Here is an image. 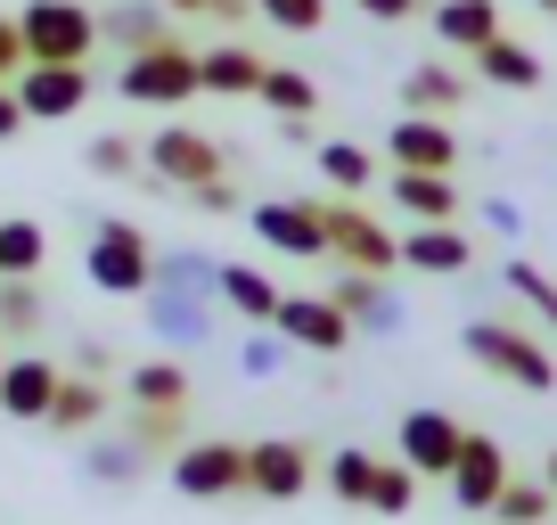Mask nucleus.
Returning <instances> with one entry per match:
<instances>
[{
    "label": "nucleus",
    "mask_w": 557,
    "mask_h": 525,
    "mask_svg": "<svg viewBox=\"0 0 557 525\" xmlns=\"http://www.w3.org/2000/svg\"><path fill=\"white\" fill-rule=\"evenodd\" d=\"M17 34H25V66H90L99 9H83V0H25Z\"/></svg>",
    "instance_id": "f257e3e1"
},
{
    "label": "nucleus",
    "mask_w": 557,
    "mask_h": 525,
    "mask_svg": "<svg viewBox=\"0 0 557 525\" xmlns=\"http://www.w3.org/2000/svg\"><path fill=\"white\" fill-rule=\"evenodd\" d=\"M83 280L99 288V296H148V280H157V246H148V230L139 222H90V246H83Z\"/></svg>",
    "instance_id": "f03ea898"
},
{
    "label": "nucleus",
    "mask_w": 557,
    "mask_h": 525,
    "mask_svg": "<svg viewBox=\"0 0 557 525\" xmlns=\"http://www.w3.org/2000/svg\"><path fill=\"white\" fill-rule=\"evenodd\" d=\"M468 362L475 369H492V378H508V386H524V394H549L557 386V362H549V345H541L533 329H517V320H468Z\"/></svg>",
    "instance_id": "7ed1b4c3"
},
{
    "label": "nucleus",
    "mask_w": 557,
    "mask_h": 525,
    "mask_svg": "<svg viewBox=\"0 0 557 525\" xmlns=\"http://www.w3.org/2000/svg\"><path fill=\"white\" fill-rule=\"evenodd\" d=\"M139 157H148V181H164V190H181V197L230 173V148L213 141V132H197V123H164V132H148Z\"/></svg>",
    "instance_id": "20e7f679"
},
{
    "label": "nucleus",
    "mask_w": 557,
    "mask_h": 525,
    "mask_svg": "<svg viewBox=\"0 0 557 525\" xmlns=\"http://www.w3.org/2000/svg\"><path fill=\"white\" fill-rule=\"evenodd\" d=\"M320 230H329L336 271H377V280H385V271L401 262V239L361 206V197H320Z\"/></svg>",
    "instance_id": "39448f33"
},
{
    "label": "nucleus",
    "mask_w": 557,
    "mask_h": 525,
    "mask_svg": "<svg viewBox=\"0 0 557 525\" xmlns=\"http://www.w3.org/2000/svg\"><path fill=\"white\" fill-rule=\"evenodd\" d=\"M173 492L181 501H246V443L238 436H197L173 452Z\"/></svg>",
    "instance_id": "423d86ee"
},
{
    "label": "nucleus",
    "mask_w": 557,
    "mask_h": 525,
    "mask_svg": "<svg viewBox=\"0 0 557 525\" xmlns=\"http://www.w3.org/2000/svg\"><path fill=\"white\" fill-rule=\"evenodd\" d=\"M115 90L132 107H189L197 90V50L189 41H164V50H139V58H123V74H115Z\"/></svg>",
    "instance_id": "0eeeda50"
},
{
    "label": "nucleus",
    "mask_w": 557,
    "mask_h": 525,
    "mask_svg": "<svg viewBox=\"0 0 557 525\" xmlns=\"http://www.w3.org/2000/svg\"><path fill=\"white\" fill-rule=\"evenodd\" d=\"M312 492V452L296 436L246 443V501H304Z\"/></svg>",
    "instance_id": "6e6552de"
},
{
    "label": "nucleus",
    "mask_w": 557,
    "mask_h": 525,
    "mask_svg": "<svg viewBox=\"0 0 557 525\" xmlns=\"http://www.w3.org/2000/svg\"><path fill=\"white\" fill-rule=\"evenodd\" d=\"M500 485H508V452H500V436H475V427H468V443H459L451 476H443V492H451V509H468V517H492V501H500Z\"/></svg>",
    "instance_id": "1a4fd4ad"
},
{
    "label": "nucleus",
    "mask_w": 557,
    "mask_h": 525,
    "mask_svg": "<svg viewBox=\"0 0 557 525\" xmlns=\"http://www.w3.org/2000/svg\"><path fill=\"white\" fill-rule=\"evenodd\" d=\"M246 222H255V239L271 246V255H296V262H320V255H329V230H320V206H312V197H262Z\"/></svg>",
    "instance_id": "9d476101"
},
{
    "label": "nucleus",
    "mask_w": 557,
    "mask_h": 525,
    "mask_svg": "<svg viewBox=\"0 0 557 525\" xmlns=\"http://www.w3.org/2000/svg\"><path fill=\"white\" fill-rule=\"evenodd\" d=\"M459 443H468V427H459L451 411H401V427H394V460L418 468V476H435V485L451 476Z\"/></svg>",
    "instance_id": "9b49d317"
},
{
    "label": "nucleus",
    "mask_w": 557,
    "mask_h": 525,
    "mask_svg": "<svg viewBox=\"0 0 557 525\" xmlns=\"http://www.w3.org/2000/svg\"><path fill=\"white\" fill-rule=\"evenodd\" d=\"M9 90H17L25 123H66L90 107V66H25Z\"/></svg>",
    "instance_id": "f8f14e48"
},
{
    "label": "nucleus",
    "mask_w": 557,
    "mask_h": 525,
    "mask_svg": "<svg viewBox=\"0 0 557 525\" xmlns=\"http://www.w3.org/2000/svg\"><path fill=\"white\" fill-rule=\"evenodd\" d=\"M385 164H394V173H451L459 164L451 115H401L394 132H385Z\"/></svg>",
    "instance_id": "ddd939ff"
},
{
    "label": "nucleus",
    "mask_w": 557,
    "mask_h": 525,
    "mask_svg": "<svg viewBox=\"0 0 557 525\" xmlns=\"http://www.w3.org/2000/svg\"><path fill=\"white\" fill-rule=\"evenodd\" d=\"M287 345H304V353H345L352 345V320L336 313L329 296H278V320H271Z\"/></svg>",
    "instance_id": "4468645a"
},
{
    "label": "nucleus",
    "mask_w": 557,
    "mask_h": 525,
    "mask_svg": "<svg viewBox=\"0 0 557 525\" xmlns=\"http://www.w3.org/2000/svg\"><path fill=\"white\" fill-rule=\"evenodd\" d=\"M58 378H66V369L41 362V353H9V369H0V411L25 419V427H41L50 403H58Z\"/></svg>",
    "instance_id": "2eb2a0df"
},
{
    "label": "nucleus",
    "mask_w": 557,
    "mask_h": 525,
    "mask_svg": "<svg viewBox=\"0 0 557 525\" xmlns=\"http://www.w3.org/2000/svg\"><path fill=\"white\" fill-rule=\"evenodd\" d=\"M99 41H115L123 58H139V50L181 41V25H173V9H164V0H115V9H99Z\"/></svg>",
    "instance_id": "dca6fc26"
},
{
    "label": "nucleus",
    "mask_w": 557,
    "mask_h": 525,
    "mask_svg": "<svg viewBox=\"0 0 557 525\" xmlns=\"http://www.w3.org/2000/svg\"><path fill=\"white\" fill-rule=\"evenodd\" d=\"M329 304H336V313L352 320V329H377V337H394L401 320H410V313H401V296H394V288L377 280V271H336Z\"/></svg>",
    "instance_id": "f3484780"
},
{
    "label": "nucleus",
    "mask_w": 557,
    "mask_h": 525,
    "mask_svg": "<svg viewBox=\"0 0 557 525\" xmlns=\"http://www.w3.org/2000/svg\"><path fill=\"white\" fill-rule=\"evenodd\" d=\"M213 304L222 296H197V288H148V320H157V337L181 345V353L213 337Z\"/></svg>",
    "instance_id": "a211bd4d"
},
{
    "label": "nucleus",
    "mask_w": 557,
    "mask_h": 525,
    "mask_svg": "<svg viewBox=\"0 0 557 525\" xmlns=\"http://www.w3.org/2000/svg\"><path fill=\"white\" fill-rule=\"evenodd\" d=\"M401 262H410V271H426V280H459V271L475 262V239H468L459 222H418L410 239H401Z\"/></svg>",
    "instance_id": "6ab92c4d"
},
{
    "label": "nucleus",
    "mask_w": 557,
    "mask_h": 525,
    "mask_svg": "<svg viewBox=\"0 0 557 525\" xmlns=\"http://www.w3.org/2000/svg\"><path fill=\"white\" fill-rule=\"evenodd\" d=\"M262 66H271V58L246 50V41H213V50H197V83H206L213 99H255Z\"/></svg>",
    "instance_id": "aec40b11"
},
{
    "label": "nucleus",
    "mask_w": 557,
    "mask_h": 525,
    "mask_svg": "<svg viewBox=\"0 0 557 525\" xmlns=\"http://www.w3.org/2000/svg\"><path fill=\"white\" fill-rule=\"evenodd\" d=\"M426 25H435V41H443V50H484V41H500L508 34V25H500V0H435V17H426Z\"/></svg>",
    "instance_id": "412c9836"
},
{
    "label": "nucleus",
    "mask_w": 557,
    "mask_h": 525,
    "mask_svg": "<svg viewBox=\"0 0 557 525\" xmlns=\"http://www.w3.org/2000/svg\"><path fill=\"white\" fill-rule=\"evenodd\" d=\"M401 107L410 115H451V107H468V74L451 58H426V66L401 74Z\"/></svg>",
    "instance_id": "4be33fe9"
},
{
    "label": "nucleus",
    "mask_w": 557,
    "mask_h": 525,
    "mask_svg": "<svg viewBox=\"0 0 557 525\" xmlns=\"http://www.w3.org/2000/svg\"><path fill=\"white\" fill-rule=\"evenodd\" d=\"M278 296H287V288H278L271 271H255V262H222V304L246 320V329H271V320H278Z\"/></svg>",
    "instance_id": "5701e85b"
},
{
    "label": "nucleus",
    "mask_w": 557,
    "mask_h": 525,
    "mask_svg": "<svg viewBox=\"0 0 557 525\" xmlns=\"http://www.w3.org/2000/svg\"><path fill=\"white\" fill-rule=\"evenodd\" d=\"M385 197H394L410 222H459V181L451 173H394Z\"/></svg>",
    "instance_id": "b1692460"
},
{
    "label": "nucleus",
    "mask_w": 557,
    "mask_h": 525,
    "mask_svg": "<svg viewBox=\"0 0 557 525\" xmlns=\"http://www.w3.org/2000/svg\"><path fill=\"white\" fill-rule=\"evenodd\" d=\"M107 419V386L99 378H83V369H66V378H58V403H50V436H90V427Z\"/></svg>",
    "instance_id": "393cba45"
},
{
    "label": "nucleus",
    "mask_w": 557,
    "mask_h": 525,
    "mask_svg": "<svg viewBox=\"0 0 557 525\" xmlns=\"http://www.w3.org/2000/svg\"><path fill=\"white\" fill-rule=\"evenodd\" d=\"M123 394H132L139 411H189V369H181L173 353H157V362H139L132 378H123Z\"/></svg>",
    "instance_id": "a878e982"
},
{
    "label": "nucleus",
    "mask_w": 557,
    "mask_h": 525,
    "mask_svg": "<svg viewBox=\"0 0 557 525\" xmlns=\"http://www.w3.org/2000/svg\"><path fill=\"white\" fill-rule=\"evenodd\" d=\"M41 262H50V230L9 213L0 222V280H41Z\"/></svg>",
    "instance_id": "bb28decb"
},
{
    "label": "nucleus",
    "mask_w": 557,
    "mask_h": 525,
    "mask_svg": "<svg viewBox=\"0 0 557 525\" xmlns=\"http://www.w3.org/2000/svg\"><path fill=\"white\" fill-rule=\"evenodd\" d=\"M312 164H320V181H329L336 197H361L369 181H377V157H369L361 141H320V148H312Z\"/></svg>",
    "instance_id": "cd10ccee"
},
{
    "label": "nucleus",
    "mask_w": 557,
    "mask_h": 525,
    "mask_svg": "<svg viewBox=\"0 0 557 525\" xmlns=\"http://www.w3.org/2000/svg\"><path fill=\"white\" fill-rule=\"evenodd\" d=\"M475 74H484V83H500V90H541V58L524 50V41H484V50H475Z\"/></svg>",
    "instance_id": "c85d7f7f"
},
{
    "label": "nucleus",
    "mask_w": 557,
    "mask_h": 525,
    "mask_svg": "<svg viewBox=\"0 0 557 525\" xmlns=\"http://www.w3.org/2000/svg\"><path fill=\"white\" fill-rule=\"evenodd\" d=\"M41 320H50L41 280H0V337H9V345H17V337H34Z\"/></svg>",
    "instance_id": "c756f323"
},
{
    "label": "nucleus",
    "mask_w": 557,
    "mask_h": 525,
    "mask_svg": "<svg viewBox=\"0 0 557 525\" xmlns=\"http://www.w3.org/2000/svg\"><path fill=\"white\" fill-rule=\"evenodd\" d=\"M262 107H271V115H312L320 107V83L304 66H262V90H255Z\"/></svg>",
    "instance_id": "7c9ffc66"
},
{
    "label": "nucleus",
    "mask_w": 557,
    "mask_h": 525,
    "mask_svg": "<svg viewBox=\"0 0 557 525\" xmlns=\"http://www.w3.org/2000/svg\"><path fill=\"white\" fill-rule=\"evenodd\" d=\"M148 288H197V296H222V262L197 255V246H173V255H157V280Z\"/></svg>",
    "instance_id": "2f4dec72"
},
{
    "label": "nucleus",
    "mask_w": 557,
    "mask_h": 525,
    "mask_svg": "<svg viewBox=\"0 0 557 525\" xmlns=\"http://www.w3.org/2000/svg\"><path fill=\"white\" fill-rule=\"evenodd\" d=\"M320 476H329V492H336V501H345V509H369V485H377V452H361V443H345V452H336V460H329V468H320Z\"/></svg>",
    "instance_id": "473e14b6"
},
{
    "label": "nucleus",
    "mask_w": 557,
    "mask_h": 525,
    "mask_svg": "<svg viewBox=\"0 0 557 525\" xmlns=\"http://www.w3.org/2000/svg\"><path fill=\"white\" fill-rule=\"evenodd\" d=\"M549 509H557V492L541 485V476H508L500 501H492V517L500 525H549Z\"/></svg>",
    "instance_id": "72a5a7b5"
},
{
    "label": "nucleus",
    "mask_w": 557,
    "mask_h": 525,
    "mask_svg": "<svg viewBox=\"0 0 557 525\" xmlns=\"http://www.w3.org/2000/svg\"><path fill=\"white\" fill-rule=\"evenodd\" d=\"M123 436H132L148 460H164V452H181V436H189V411H139V403H132Z\"/></svg>",
    "instance_id": "f704fd0d"
},
{
    "label": "nucleus",
    "mask_w": 557,
    "mask_h": 525,
    "mask_svg": "<svg viewBox=\"0 0 557 525\" xmlns=\"http://www.w3.org/2000/svg\"><path fill=\"white\" fill-rule=\"evenodd\" d=\"M500 280H508V296H517V304H533V320H541V329L557 337V280H549V271L517 255V262H508V271H500Z\"/></svg>",
    "instance_id": "c9c22d12"
},
{
    "label": "nucleus",
    "mask_w": 557,
    "mask_h": 525,
    "mask_svg": "<svg viewBox=\"0 0 557 525\" xmlns=\"http://www.w3.org/2000/svg\"><path fill=\"white\" fill-rule=\"evenodd\" d=\"M83 164H90V173H99V181H139V173H148V157H139V141H123V132H99V141L83 148Z\"/></svg>",
    "instance_id": "e433bc0d"
},
{
    "label": "nucleus",
    "mask_w": 557,
    "mask_h": 525,
    "mask_svg": "<svg viewBox=\"0 0 557 525\" xmlns=\"http://www.w3.org/2000/svg\"><path fill=\"white\" fill-rule=\"evenodd\" d=\"M83 476H99V485H132V476H148V452H139L132 436H123V443H90Z\"/></svg>",
    "instance_id": "4c0bfd02"
},
{
    "label": "nucleus",
    "mask_w": 557,
    "mask_h": 525,
    "mask_svg": "<svg viewBox=\"0 0 557 525\" xmlns=\"http://www.w3.org/2000/svg\"><path fill=\"white\" fill-rule=\"evenodd\" d=\"M369 509H377V517H410V509H418V468H401V460H377Z\"/></svg>",
    "instance_id": "58836bf2"
},
{
    "label": "nucleus",
    "mask_w": 557,
    "mask_h": 525,
    "mask_svg": "<svg viewBox=\"0 0 557 525\" xmlns=\"http://www.w3.org/2000/svg\"><path fill=\"white\" fill-rule=\"evenodd\" d=\"M255 17L278 25V34H320V25H329V0H255Z\"/></svg>",
    "instance_id": "ea45409f"
},
{
    "label": "nucleus",
    "mask_w": 557,
    "mask_h": 525,
    "mask_svg": "<svg viewBox=\"0 0 557 525\" xmlns=\"http://www.w3.org/2000/svg\"><path fill=\"white\" fill-rule=\"evenodd\" d=\"M278 362H287V337H278V329H255V337L238 345V369H246V378H278Z\"/></svg>",
    "instance_id": "a19ab883"
},
{
    "label": "nucleus",
    "mask_w": 557,
    "mask_h": 525,
    "mask_svg": "<svg viewBox=\"0 0 557 525\" xmlns=\"http://www.w3.org/2000/svg\"><path fill=\"white\" fill-rule=\"evenodd\" d=\"M189 206H197V213H238V181H230V173L206 181V190H189Z\"/></svg>",
    "instance_id": "79ce46f5"
},
{
    "label": "nucleus",
    "mask_w": 557,
    "mask_h": 525,
    "mask_svg": "<svg viewBox=\"0 0 557 525\" xmlns=\"http://www.w3.org/2000/svg\"><path fill=\"white\" fill-rule=\"evenodd\" d=\"M25 74V34H17V17H0V83H17Z\"/></svg>",
    "instance_id": "37998d69"
},
{
    "label": "nucleus",
    "mask_w": 557,
    "mask_h": 525,
    "mask_svg": "<svg viewBox=\"0 0 557 525\" xmlns=\"http://www.w3.org/2000/svg\"><path fill=\"white\" fill-rule=\"evenodd\" d=\"M369 25H401V17H418V0H352Z\"/></svg>",
    "instance_id": "c03bdc74"
},
{
    "label": "nucleus",
    "mask_w": 557,
    "mask_h": 525,
    "mask_svg": "<svg viewBox=\"0 0 557 525\" xmlns=\"http://www.w3.org/2000/svg\"><path fill=\"white\" fill-rule=\"evenodd\" d=\"M246 17H255V0H206V25H222V34H238Z\"/></svg>",
    "instance_id": "a18cd8bd"
},
{
    "label": "nucleus",
    "mask_w": 557,
    "mask_h": 525,
    "mask_svg": "<svg viewBox=\"0 0 557 525\" xmlns=\"http://www.w3.org/2000/svg\"><path fill=\"white\" fill-rule=\"evenodd\" d=\"M484 222H492V230H500V239H517V230H524V213H517V206H508V197H484Z\"/></svg>",
    "instance_id": "49530a36"
},
{
    "label": "nucleus",
    "mask_w": 557,
    "mask_h": 525,
    "mask_svg": "<svg viewBox=\"0 0 557 525\" xmlns=\"http://www.w3.org/2000/svg\"><path fill=\"white\" fill-rule=\"evenodd\" d=\"M17 132H25V107H17V90L0 83V141H17Z\"/></svg>",
    "instance_id": "de8ad7c7"
},
{
    "label": "nucleus",
    "mask_w": 557,
    "mask_h": 525,
    "mask_svg": "<svg viewBox=\"0 0 557 525\" xmlns=\"http://www.w3.org/2000/svg\"><path fill=\"white\" fill-rule=\"evenodd\" d=\"M74 369H83V378H99V369H107V345H99V337H83V345H74Z\"/></svg>",
    "instance_id": "09e8293b"
},
{
    "label": "nucleus",
    "mask_w": 557,
    "mask_h": 525,
    "mask_svg": "<svg viewBox=\"0 0 557 525\" xmlns=\"http://www.w3.org/2000/svg\"><path fill=\"white\" fill-rule=\"evenodd\" d=\"M164 9H173V17H206V0H164Z\"/></svg>",
    "instance_id": "8fccbe9b"
},
{
    "label": "nucleus",
    "mask_w": 557,
    "mask_h": 525,
    "mask_svg": "<svg viewBox=\"0 0 557 525\" xmlns=\"http://www.w3.org/2000/svg\"><path fill=\"white\" fill-rule=\"evenodd\" d=\"M541 485H549V492H557V452H549V468H541Z\"/></svg>",
    "instance_id": "3c124183"
},
{
    "label": "nucleus",
    "mask_w": 557,
    "mask_h": 525,
    "mask_svg": "<svg viewBox=\"0 0 557 525\" xmlns=\"http://www.w3.org/2000/svg\"><path fill=\"white\" fill-rule=\"evenodd\" d=\"M541 9H549V17H557V0H541Z\"/></svg>",
    "instance_id": "603ef678"
},
{
    "label": "nucleus",
    "mask_w": 557,
    "mask_h": 525,
    "mask_svg": "<svg viewBox=\"0 0 557 525\" xmlns=\"http://www.w3.org/2000/svg\"><path fill=\"white\" fill-rule=\"evenodd\" d=\"M0 369H9V353H0Z\"/></svg>",
    "instance_id": "864d4df0"
},
{
    "label": "nucleus",
    "mask_w": 557,
    "mask_h": 525,
    "mask_svg": "<svg viewBox=\"0 0 557 525\" xmlns=\"http://www.w3.org/2000/svg\"><path fill=\"white\" fill-rule=\"evenodd\" d=\"M492 525H500V517H492Z\"/></svg>",
    "instance_id": "5fc2aeb1"
}]
</instances>
